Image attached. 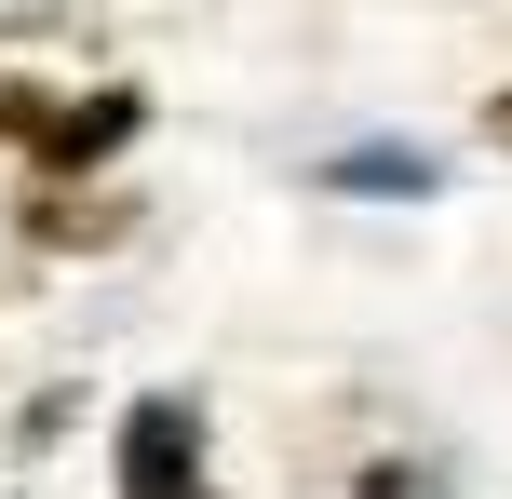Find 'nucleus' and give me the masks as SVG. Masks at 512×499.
I'll return each instance as SVG.
<instances>
[{
  "label": "nucleus",
  "mask_w": 512,
  "mask_h": 499,
  "mask_svg": "<svg viewBox=\"0 0 512 499\" xmlns=\"http://www.w3.org/2000/svg\"><path fill=\"white\" fill-rule=\"evenodd\" d=\"M122 499H203V419L176 392H149L122 419Z\"/></svg>",
  "instance_id": "f257e3e1"
},
{
  "label": "nucleus",
  "mask_w": 512,
  "mask_h": 499,
  "mask_svg": "<svg viewBox=\"0 0 512 499\" xmlns=\"http://www.w3.org/2000/svg\"><path fill=\"white\" fill-rule=\"evenodd\" d=\"M0 135H27V149H54V162H95V149H122V135H135V95H95V108L0 95Z\"/></svg>",
  "instance_id": "f03ea898"
},
{
  "label": "nucleus",
  "mask_w": 512,
  "mask_h": 499,
  "mask_svg": "<svg viewBox=\"0 0 512 499\" xmlns=\"http://www.w3.org/2000/svg\"><path fill=\"white\" fill-rule=\"evenodd\" d=\"M337 189H432V162H418V149H351Z\"/></svg>",
  "instance_id": "7ed1b4c3"
},
{
  "label": "nucleus",
  "mask_w": 512,
  "mask_h": 499,
  "mask_svg": "<svg viewBox=\"0 0 512 499\" xmlns=\"http://www.w3.org/2000/svg\"><path fill=\"white\" fill-rule=\"evenodd\" d=\"M486 135H499V149H512V95H499V108H486Z\"/></svg>",
  "instance_id": "20e7f679"
}]
</instances>
